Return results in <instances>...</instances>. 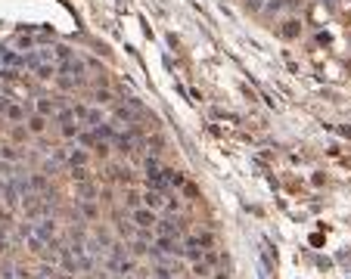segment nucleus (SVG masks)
I'll list each match as a JSON object with an SVG mask.
<instances>
[{
    "label": "nucleus",
    "instance_id": "f257e3e1",
    "mask_svg": "<svg viewBox=\"0 0 351 279\" xmlns=\"http://www.w3.org/2000/svg\"><path fill=\"white\" fill-rule=\"evenodd\" d=\"M34 236H38L44 245L50 248H59V242H56V220H50V217H41L38 223H34Z\"/></svg>",
    "mask_w": 351,
    "mask_h": 279
},
{
    "label": "nucleus",
    "instance_id": "f03ea898",
    "mask_svg": "<svg viewBox=\"0 0 351 279\" xmlns=\"http://www.w3.org/2000/svg\"><path fill=\"white\" fill-rule=\"evenodd\" d=\"M56 71H62V74H72V78H84V71H87V65L78 59V56H68V59H62V65H56Z\"/></svg>",
    "mask_w": 351,
    "mask_h": 279
},
{
    "label": "nucleus",
    "instance_id": "7ed1b4c3",
    "mask_svg": "<svg viewBox=\"0 0 351 279\" xmlns=\"http://www.w3.org/2000/svg\"><path fill=\"white\" fill-rule=\"evenodd\" d=\"M134 223H137L140 230H150V227H156V223H159V217H156L153 208H137L134 211Z\"/></svg>",
    "mask_w": 351,
    "mask_h": 279
},
{
    "label": "nucleus",
    "instance_id": "20e7f679",
    "mask_svg": "<svg viewBox=\"0 0 351 279\" xmlns=\"http://www.w3.org/2000/svg\"><path fill=\"white\" fill-rule=\"evenodd\" d=\"M159 233L162 236H180V220L177 217H168V220H159Z\"/></svg>",
    "mask_w": 351,
    "mask_h": 279
},
{
    "label": "nucleus",
    "instance_id": "39448f33",
    "mask_svg": "<svg viewBox=\"0 0 351 279\" xmlns=\"http://www.w3.org/2000/svg\"><path fill=\"white\" fill-rule=\"evenodd\" d=\"M19 199H22V196H19V190H16V183H7V186H4V202L10 205V208H16V205H19Z\"/></svg>",
    "mask_w": 351,
    "mask_h": 279
},
{
    "label": "nucleus",
    "instance_id": "423d86ee",
    "mask_svg": "<svg viewBox=\"0 0 351 279\" xmlns=\"http://www.w3.org/2000/svg\"><path fill=\"white\" fill-rule=\"evenodd\" d=\"M143 202H146V208L156 211L159 205H162V193H159V190H146V193H143Z\"/></svg>",
    "mask_w": 351,
    "mask_h": 279
},
{
    "label": "nucleus",
    "instance_id": "0eeeda50",
    "mask_svg": "<svg viewBox=\"0 0 351 279\" xmlns=\"http://www.w3.org/2000/svg\"><path fill=\"white\" fill-rule=\"evenodd\" d=\"M38 115H56V103L53 100H38Z\"/></svg>",
    "mask_w": 351,
    "mask_h": 279
},
{
    "label": "nucleus",
    "instance_id": "6e6552de",
    "mask_svg": "<svg viewBox=\"0 0 351 279\" xmlns=\"http://www.w3.org/2000/svg\"><path fill=\"white\" fill-rule=\"evenodd\" d=\"M44 127H47L44 115H31L28 118V130H31V134H44Z\"/></svg>",
    "mask_w": 351,
    "mask_h": 279
},
{
    "label": "nucleus",
    "instance_id": "1a4fd4ad",
    "mask_svg": "<svg viewBox=\"0 0 351 279\" xmlns=\"http://www.w3.org/2000/svg\"><path fill=\"white\" fill-rule=\"evenodd\" d=\"M299 31H302V25L295 22V19H289V22H283V37H289V41H292V37H299Z\"/></svg>",
    "mask_w": 351,
    "mask_h": 279
},
{
    "label": "nucleus",
    "instance_id": "9d476101",
    "mask_svg": "<svg viewBox=\"0 0 351 279\" xmlns=\"http://www.w3.org/2000/svg\"><path fill=\"white\" fill-rule=\"evenodd\" d=\"M68 164L72 167H75V164H87V152H84V149H72V152H68Z\"/></svg>",
    "mask_w": 351,
    "mask_h": 279
},
{
    "label": "nucleus",
    "instance_id": "9b49d317",
    "mask_svg": "<svg viewBox=\"0 0 351 279\" xmlns=\"http://www.w3.org/2000/svg\"><path fill=\"white\" fill-rule=\"evenodd\" d=\"M162 177L168 180V186H183L187 180H183V174L180 171H162Z\"/></svg>",
    "mask_w": 351,
    "mask_h": 279
},
{
    "label": "nucleus",
    "instance_id": "f8f14e48",
    "mask_svg": "<svg viewBox=\"0 0 351 279\" xmlns=\"http://www.w3.org/2000/svg\"><path fill=\"white\" fill-rule=\"evenodd\" d=\"M4 112H7L10 121H22V118H25V109H22V106H7Z\"/></svg>",
    "mask_w": 351,
    "mask_h": 279
},
{
    "label": "nucleus",
    "instance_id": "ddd939ff",
    "mask_svg": "<svg viewBox=\"0 0 351 279\" xmlns=\"http://www.w3.org/2000/svg\"><path fill=\"white\" fill-rule=\"evenodd\" d=\"M94 134H97V140H112V137H115V130L109 127V124H97V127H94Z\"/></svg>",
    "mask_w": 351,
    "mask_h": 279
},
{
    "label": "nucleus",
    "instance_id": "4468645a",
    "mask_svg": "<svg viewBox=\"0 0 351 279\" xmlns=\"http://www.w3.org/2000/svg\"><path fill=\"white\" fill-rule=\"evenodd\" d=\"M34 71H38V78H53V74H56V65H53V62L47 65V62H44V65H38Z\"/></svg>",
    "mask_w": 351,
    "mask_h": 279
},
{
    "label": "nucleus",
    "instance_id": "2eb2a0df",
    "mask_svg": "<svg viewBox=\"0 0 351 279\" xmlns=\"http://www.w3.org/2000/svg\"><path fill=\"white\" fill-rule=\"evenodd\" d=\"M283 7H286V0H267V4H264L261 10H264V13H280Z\"/></svg>",
    "mask_w": 351,
    "mask_h": 279
},
{
    "label": "nucleus",
    "instance_id": "dca6fc26",
    "mask_svg": "<svg viewBox=\"0 0 351 279\" xmlns=\"http://www.w3.org/2000/svg\"><path fill=\"white\" fill-rule=\"evenodd\" d=\"M4 65H13V68H19L22 65V56H13V53H4V59H0Z\"/></svg>",
    "mask_w": 351,
    "mask_h": 279
},
{
    "label": "nucleus",
    "instance_id": "f3484780",
    "mask_svg": "<svg viewBox=\"0 0 351 279\" xmlns=\"http://www.w3.org/2000/svg\"><path fill=\"white\" fill-rule=\"evenodd\" d=\"M62 134H65V137H78V134H81V127L68 121V124H62Z\"/></svg>",
    "mask_w": 351,
    "mask_h": 279
},
{
    "label": "nucleus",
    "instance_id": "a211bd4d",
    "mask_svg": "<svg viewBox=\"0 0 351 279\" xmlns=\"http://www.w3.org/2000/svg\"><path fill=\"white\" fill-rule=\"evenodd\" d=\"M84 118H87L90 124H94V127H97V124H103V115H100V112H94V109H90V112H87Z\"/></svg>",
    "mask_w": 351,
    "mask_h": 279
},
{
    "label": "nucleus",
    "instance_id": "6ab92c4d",
    "mask_svg": "<svg viewBox=\"0 0 351 279\" xmlns=\"http://www.w3.org/2000/svg\"><path fill=\"white\" fill-rule=\"evenodd\" d=\"M94 100H97V103H109V100H112V93H109V90H97Z\"/></svg>",
    "mask_w": 351,
    "mask_h": 279
},
{
    "label": "nucleus",
    "instance_id": "aec40b11",
    "mask_svg": "<svg viewBox=\"0 0 351 279\" xmlns=\"http://www.w3.org/2000/svg\"><path fill=\"white\" fill-rule=\"evenodd\" d=\"M0 155H4L7 161H16V158H19V152H16L13 146H7V149H4V152H0Z\"/></svg>",
    "mask_w": 351,
    "mask_h": 279
},
{
    "label": "nucleus",
    "instance_id": "412c9836",
    "mask_svg": "<svg viewBox=\"0 0 351 279\" xmlns=\"http://www.w3.org/2000/svg\"><path fill=\"white\" fill-rule=\"evenodd\" d=\"M134 251H137V254H150V245L140 239V242H134Z\"/></svg>",
    "mask_w": 351,
    "mask_h": 279
},
{
    "label": "nucleus",
    "instance_id": "4be33fe9",
    "mask_svg": "<svg viewBox=\"0 0 351 279\" xmlns=\"http://www.w3.org/2000/svg\"><path fill=\"white\" fill-rule=\"evenodd\" d=\"M0 276H4V279H13V264H0Z\"/></svg>",
    "mask_w": 351,
    "mask_h": 279
},
{
    "label": "nucleus",
    "instance_id": "5701e85b",
    "mask_svg": "<svg viewBox=\"0 0 351 279\" xmlns=\"http://www.w3.org/2000/svg\"><path fill=\"white\" fill-rule=\"evenodd\" d=\"M246 7H249L252 13H258V10H261V7H264V0H246Z\"/></svg>",
    "mask_w": 351,
    "mask_h": 279
},
{
    "label": "nucleus",
    "instance_id": "b1692460",
    "mask_svg": "<svg viewBox=\"0 0 351 279\" xmlns=\"http://www.w3.org/2000/svg\"><path fill=\"white\" fill-rule=\"evenodd\" d=\"M10 248V242H7V236H4V230H0V254H4Z\"/></svg>",
    "mask_w": 351,
    "mask_h": 279
},
{
    "label": "nucleus",
    "instance_id": "393cba45",
    "mask_svg": "<svg viewBox=\"0 0 351 279\" xmlns=\"http://www.w3.org/2000/svg\"><path fill=\"white\" fill-rule=\"evenodd\" d=\"M215 279H230V276H227V273H218V276H215Z\"/></svg>",
    "mask_w": 351,
    "mask_h": 279
},
{
    "label": "nucleus",
    "instance_id": "a878e982",
    "mask_svg": "<svg viewBox=\"0 0 351 279\" xmlns=\"http://www.w3.org/2000/svg\"><path fill=\"white\" fill-rule=\"evenodd\" d=\"M34 279H50V276H44V273H41V276H34Z\"/></svg>",
    "mask_w": 351,
    "mask_h": 279
},
{
    "label": "nucleus",
    "instance_id": "bb28decb",
    "mask_svg": "<svg viewBox=\"0 0 351 279\" xmlns=\"http://www.w3.org/2000/svg\"><path fill=\"white\" fill-rule=\"evenodd\" d=\"M326 4H336V0H326Z\"/></svg>",
    "mask_w": 351,
    "mask_h": 279
}]
</instances>
